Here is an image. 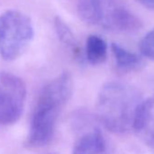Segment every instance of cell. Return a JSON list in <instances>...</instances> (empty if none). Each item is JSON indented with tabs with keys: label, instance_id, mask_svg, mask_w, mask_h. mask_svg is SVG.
I'll list each match as a JSON object with an SVG mask.
<instances>
[{
	"label": "cell",
	"instance_id": "9c48e42d",
	"mask_svg": "<svg viewBox=\"0 0 154 154\" xmlns=\"http://www.w3.org/2000/svg\"><path fill=\"white\" fill-rule=\"evenodd\" d=\"M108 46L104 39L96 35H91L86 40L87 60L94 65L101 64L107 58Z\"/></svg>",
	"mask_w": 154,
	"mask_h": 154
},
{
	"label": "cell",
	"instance_id": "8992f818",
	"mask_svg": "<svg viewBox=\"0 0 154 154\" xmlns=\"http://www.w3.org/2000/svg\"><path fill=\"white\" fill-rule=\"evenodd\" d=\"M133 130L145 146L154 153V95L141 102Z\"/></svg>",
	"mask_w": 154,
	"mask_h": 154
},
{
	"label": "cell",
	"instance_id": "52a82bcc",
	"mask_svg": "<svg viewBox=\"0 0 154 154\" xmlns=\"http://www.w3.org/2000/svg\"><path fill=\"white\" fill-rule=\"evenodd\" d=\"M72 154H112L107 141L99 130L83 134L74 143Z\"/></svg>",
	"mask_w": 154,
	"mask_h": 154
},
{
	"label": "cell",
	"instance_id": "8fae6325",
	"mask_svg": "<svg viewBox=\"0 0 154 154\" xmlns=\"http://www.w3.org/2000/svg\"><path fill=\"white\" fill-rule=\"evenodd\" d=\"M139 49L144 57L154 61V28L140 40Z\"/></svg>",
	"mask_w": 154,
	"mask_h": 154
},
{
	"label": "cell",
	"instance_id": "5b68a950",
	"mask_svg": "<svg viewBox=\"0 0 154 154\" xmlns=\"http://www.w3.org/2000/svg\"><path fill=\"white\" fill-rule=\"evenodd\" d=\"M26 99V85L20 77L0 72V125H12L20 119Z\"/></svg>",
	"mask_w": 154,
	"mask_h": 154
},
{
	"label": "cell",
	"instance_id": "277c9868",
	"mask_svg": "<svg viewBox=\"0 0 154 154\" xmlns=\"http://www.w3.org/2000/svg\"><path fill=\"white\" fill-rule=\"evenodd\" d=\"M35 35L32 20L19 10L0 15V55L5 61L18 59L28 48Z\"/></svg>",
	"mask_w": 154,
	"mask_h": 154
},
{
	"label": "cell",
	"instance_id": "7a4b0ae2",
	"mask_svg": "<svg viewBox=\"0 0 154 154\" xmlns=\"http://www.w3.org/2000/svg\"><path fill=\"white\" fill-rule=\"evenodd\" d=\"M141 102L140 93L131 85L122 82L106 83L97 96V117L108 131L118 134L128 132L133 130Z\"/></svg>",
	"mask_w": 154,
	"mask_h": 154
},
{
	"label": "cell",
	"instance_id": "3957f363",
	"mask_svg": "<svg viewBox=\"0 0 154 154\" xmlns=\"http://www.w3.org/2000/svg\"><path fill=\"white\" fill-rule=\"evenodd\" d=\"M77 13L88 25L112 32H132L142 22L121 0H77Z\"/></svg>",
	"mask_w": 154,
	"mask_h": 154
},
{
	"label": "cell",
	"instance_id": "7c38bea8",
	"mask_svg": "<svg viewBox=\"0 0 154 154\" xmlns=\"http://www.w3.org/2000/svg\"><path fill=\"white\" fill-rule=\"evenodd\" d=\"M138 1L148 9L154 10V0H138Z\"/></svg>",
	"mask_w": 154,
	"mask_h": 154
},
{
	"label": "cell",
	"instance_id": "ba28073f",
	"mask_svg": "<svg viewBox=\"0 0 154 154\" xmlns=\"http://www.w3.org/2000/svg\"><path fill=\"white\" fill-rule=\"evenodd\" d=\"M111 49L114 57L115 67L119 72L128 73L138 71L142 67L143 62L139 55L114 43L112 44Z\"/></svg>",
	"mask_w": 154,
	"mask_h": 154
},
{
	"label": "cell",
	"instance_id": "6da1fadb",
	"mask_svg": "<svg viewBox=\"0 0 154 154\" xmlns=\"http://www.w3.org/2000/svg\"><path fill=\"white\" fill-rule=\"evenodd\" d=\"M73 89L72 76L64 72L50 81L41 91L35 104L28 134L24 145L28 149H40L52 141L58 117L70 100Z\"/></svg>",
	"mask_w": 154,
	"mask_h": 154
},
{
	"label": "cell",
	"instance_id": "4fadbf2b",
	"mask_svg": "<svg viewBox=\"0 0 154 154\" xmlns=\"http://www.w3.org/2000/svg\"><path fill=\"white\" fill-rule=\"evenodd\" d=\"M41 154H54V153H41Z\"/></svg>",
	"mask_w": 154,
	"mask_h": 154
},
{
	"label": "cell",
	"instance_id": "30bf717a",
	"mask_svg": "<svg viewBox=\"0 0 154 154\" xmlns=\"http://www.w3.org/2000/svg\"><path fill=\"white\" fill-rule=\"evenodd\" d=\"M54 28L58 35V38L63 44L68 46H71L73 49L76 47L75 46L76 43H75L73 34L72 33L69 26L65 24V22L60 17H55L54 18Z\"/></svg>",
	"mask_w": 154,
	"mask_h": 154
}]
</instances>
